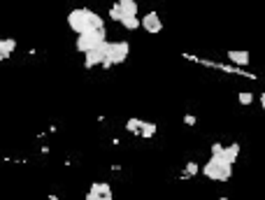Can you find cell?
I'll use <instances>...</instances> for the list:
<instances>
[{
	"label": "cell",
	"mask_w": 265,
	"mask_h": 200,
	"mask_svg": "<svg viewBox=\"0 0 265 200\" xmlns=\"http://www.w3.org/2000/svg\"><path fill=\"white\" fill-rule=\"evenodd\" d=\"M203 174L207 180H214V182H226L231 180L233 174V163H226V160L217 158V156H212L203 168Z\"/></svg>",
	"instance_id": "obj_1"
},
{
	"label": "cell",
	"mask_w": 265,
	"mask_h": 200,
	"mask_svg": "<svg viewBox=\"0 0 265 200\" xmlns=\"http://www.w3.org/2000/svg\"><path fill=\"white\" fill-rule=\"evenodd\" d=\"M128 42L126 40H119V42H109V52H107V58L102 60V66L105 70H109L112 66H119L123 60L128 58Z\"/></svg>",
	"instance_id": "obj_2"
},
{
	"label": "cell",
	"mask_w": 265,
	"mask_h": 200,
	"mask_svg": "<svg viewBox=\"0 0 265 200\" xmlns=\"http://www.w3.org/2000/svg\"><path fill=\"white\" fill-rule=\"evenodd\" d=\"M107 40V35H105V28H95V30H86V33H79L77 35V52L86 54L88 49H93L98 42Z\"/></svg>",
	"instance_id": "obj_3"
},
{
	"label": "cell",
	"mask_w": 265,
	"mask_h": 200,
	"mask_svg": "<svg viewBox=\"0 0 265 200\" xmlns=\"http://www.w3.org/2000/svg\"><path fill=\"white\" fill-rule=\"evenodd\" d=\"M107 52H109V42L107 40H102V42H98L93 49H88L84 56V66L91 70V68H98V66H102V60L107 58Z\"/></svg>",
	"instance_id": "obj_4"
},
{
	"label": "cell",
	"mask_w": 265,
	"mask_h": 200,
	"mask_svg": "<svg viewBox=\"0 0 265 200\" xmlns=\"http://www.w3.org/2000/svg\"><path fill=\"white\" fill-rule=\"evenodd\" d=\"M68 26L72 28L77 35L86 33V30H88V10H84V7L72 10V12L68 14Z\"/></svg>",
	"instance_id": "obj_5"
},
{
	"label": "cell",
	"mask_w": 265,
	"mask_h": 200,
	"mask_svg": "<svg viewBox=\"0 0 265 200\" xmlns=\"http://www.w3.org/2000/svg\"><path fill=\"white\" fill-rule=\"evenodd\" d=\"M142 28L147 30V33L156 35V33H161V30H163V21H161V16H158L156 12H147L142 16Z\"/></svg>",
	"instance_id": "obj_6"
},
{
	"label": "cell",
	"mask_w": 265,
	"mask_h": 200,
	"mask_svg": "<svg viewBox=\"0 0 265 200\" xmlns=\"http://www.w3.org/2000/svg\"><path fill=\"white\" fill-rule=\"evenodd\" d=\"M86 200H112V188H109V184H105V182L93 184L86 196Z\"/></svg>",
	"instance_id": "obj_7"
},
{
	"label": "cell",
	"mask_w": 265,
	"mask_h": 200,
	"mask_svg": "<svg viewBox=\"0 0 265 200\" xmlns=\"http://www.w3.org/2000/svg\"><path fill=\"white\" fill-rule=\"evenodd\" d=\"M212 156H217V158H221V160H226V163H235L238 160V156H240V144H228V147H224L219 154H212Z\"/></svg>",
	"instance_id": "obj_8"
},
{
	"label": "cell",
	"mask_w": 265,
	"mask_h": 200,
	"mask_svg": "<svg viewBox=\"0 0 265 200\" xmlns=\"http://www.w3.org/2000/svg\"><path fill=\"white\" fill-rule=\"evenodd\" d=\"M228 58L240 68L249 66V52H247V49H231V52H228Z\"/></svg>",
	"instance_id": "obj_9"
},
{
	"label": "cell",
	"mask_w": 265,
	"mask_h": 200,
	"mask_svg": "<svg viewBox=\"0 0 265 200\" xmlns=\"http://www.w3.org/2000/svg\"><path fill=\"white\" fill-rule=\"evenodd\" d=\"M119 24H121V26L126 28V30H135L137 26H142V21L137 19V14H126V16H123V19L119 21Z\"/></svg>",
	"instance_id": "obj_10"
},
{
	"label": "cell",
	"mask_w": 265,
	"mask_h": 200,
	"mask_svg": "<svg viewBox=\"0 0 265 200\" xmlns=\"http://www.w3.org/2000/svg\"><path fill=\"white\" fill-rule=\"evenodd\" d=\"M142 138H154L156 135V124H149V121H142V126H140V133Z\"/></svg>",
	"instance_id": "obj_11"
},
{
	"label": "cell",
	"mask_w": 265,
	"mask_h": 200,
	"mask_svg": "<svg viewBox=\"0 0 265 200\" xmlns=\"http://www.w3.org/2000/svg\"><path fill=\"white\" fill-rule=\"evenodd\" d=\"M95 28H105L102 26V16L88 10V30H95Z\"/></svg>",
	"instance_id": "obj_12"
},
{
	"label": "cell",
	"mask_w": 265,
	"mask_h": 200,
	"mask_svg": "<svg viewBox=\"0 0 265 200\" xmlns=\"http://www.w3.org/2000/svg\"><path fill=\"white\" fill-rule=\"evenodd\" d=\"M119 5H121V10H123V16H126V14H137L135 0H119Z\"/></svg>",
	"instance_id": "obj_13"
},
{
	"label": "cell",
	"mask_w": 265,
	"mask_h": 200,
	"mask_svg": "<svg viewBox=\"0 0 265 200\" xmlns=\"http://www.w3.org/2000/svg\"><path fill=\"white\" fill-rule=\"evenodd\" d=\"M109 19H114V21H121L123 19V10H121V5H119V2L109 10Z\"/></svg>",
	"instance_id": "obj_14"
},
{
	"label": "cell",
	"mask_w": 265,
	"mask_h": 200,
	"mask_svg": "<svg viewBox=\"0 0 265 200\" xmlns=\"http://www.w3.org/2000/svg\"><path fill=\"white\" fill-rule=\"evenodd\" d=\"M140 126H142V121L140 119H130L128 124H126V130H130V133H140Z\"/></svg>",
	"instance_id": "obj_15"
},
{
	"label": "cell",
	"mask_w": 265,
	"mask_h": 200,
	"mask_svg": "<svg viewBox=\"0 0 265 200\" xmlns=\"http://www.w3.org/2000/svg\"><path fill=\"white\" fill-rule=\"evenodd\" d=\"M240 102H242V105H252V102H254V96L247 94V91H242V94H240Z\"/></svg>",
	"instance_id": "obj_16"
},
{
	"label": "cell",
	"mask_w": 265,
	"mask_h": 200,
	"mask_svg": "<svg viewBox=\"0 0 265 200\" xmlns=\"http://www.w3.org/2000/svg\"><path fill=\"white\" fill-rule=\"evenodd\" d=\"M14 49H16V40H5V54L7 56H12Z\"/></svg>",
	"instance_id": "obj_17"
},
{
	"label": "cell",
	"mask_w": 265,
	"mask_h": 200,
	"mask_svg": "<svg viewBox=\"0 0 265 200\" xmlns=\"http://www.w3.org/2000/svg\"><path fill=\"white\" fill-rule=\"evenodd\" d=\"M198 170H200V168H198L193 160H189V166H186V174H198Z\"/></svg>",
	"instance_id": "obj_18"
},
{
	"label": "cell",
	"mask_w": 265,
	"mask_h": 200,
	"mask_svg": "<svg viewBox=\"0 0 265 200\" xmlns=\"http://www.w3.org/2000/svg\"><path fill=\"white\" fill-rule=\"evenodd\" d=\"M5 58H9V56L5 54V40H0V63H2Z\"/></svg>",
	"instance_id": "obj_19"
},
{
	"label": "cell",
	"mask_w": 265,
	"mask_h": 200,
	"mask_svg": "<svg viewBox=\"0 0 265 200\" xmlns=\"http://www.w3.org/2000/svg\"><path fill=\"white\" fill-rule=\"evenodd\" d=\"M184 124L193 126V124H196V116H193V114H186V116H184Z\"/></svg>",
	"instance_id": "obj_20"
},
{
	"label": "cell",
	"mask_w": 265,
	"mask_h": 200,
	"mask_svg": "<svg viewBox=\"0 0 265 200\" xmlns=\"http://www.w3.org/2000/svg\"><path fill=\"white\" fill-rule=\"evenodd\" d=\"M261 105H263V110H265V94L261 96Z\"/></svg>",
	"instance_id": "obj_21"
}]
</instances>
